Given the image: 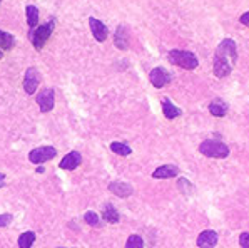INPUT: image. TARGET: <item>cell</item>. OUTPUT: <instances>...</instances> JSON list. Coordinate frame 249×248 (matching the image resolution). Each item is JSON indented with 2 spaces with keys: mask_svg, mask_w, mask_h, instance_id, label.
I'll use <instances>...</instances> for the list:
<instances>
[{
  "mask_svg": "<svg viewBox=\"0 0 249 248\" xmlns=\"http://www.w3.org/2000/svg\"><path fill=\"white\" fill-rule=\"evenodd\" d=\"M237 60V47L232 39H224L217 45L216 56H214V76L219 79L229 76L232 71V66Z\"/></svg>",
  "mask_w": 249,
  "mask_h": 248,
  "instance_id": "6da1fadb",
  "label": "cell"
},
{
  "mask_svg": "<svg viewBox=\"0 0 249 248\" xmlns=\"http://www.w3.org/2000/svg\"><path fill=\"white\" fill-rule=\"evenodd\" d=\"M169 62L174 66H179L186 71H193L199 66V59L196 54L189 51H182V49H172L169 52Z\"/></svg>",
  "mask_w": 249,
  "mask_h": 248,
  "instance_id": "7a4b0ae2",
  "label": "cell"
},
{
  "mask_svg": "<svg viewBox=\"0 0 249 248\" xmlns=\"http://www.w3.org/2000/svg\"><path fill=\"white\" fill-rule=\"evenodd\" d=\"M201 154L208 156V158H217V159H224L229 156V148L226 146L221 141H214V139H206L201 143L199 146Z\"/></svg>",
  "mask_w": 249,
  "mask_h": 248,
  "instance_id": "3957f363",
  "label": "cell"
},
{
  "mask_svg": "<svg viewBox=\"0 0 249 248\" xmlns=\"http://www.w3.org/2000/svg\"><path fill=\"white\" fill-rule=\"evenodd\" d=\"M53 27H55V22L49 20V22H45L44 25H39V27L30 30V40H32V45L36 51H42L45 42H47L49 37L52 36Z\"/></svg>",
  "mask_w": 249,
  "mask_h": 248,
  "instance_id": "277c9868",
  "label": "cell"
},
{
  "mask_svg": "<svg viewBox=\"0 0 249 248\" xmlns=\"http://www.w3.org/2000/svg\"><path fill=\"white\" fill-rule=\"evenodd\" d=\"M57 156V150L52 146H42V148H36L29 153V159L36 165H40V163L51 161Z\"/></svg>",
  "mask_w": 249,
  "mask_h": 248,
  "instance_id": "5b68a950",
  "label": "cell"
},
{
  "mask_svg": "<svg viewBox=\"0 0 249 248\" xmlns=\"http://www.w3.org/2000/svg\"><path fill=\"white\" fill-rule=\"evenodd\" d=\"M37 104L42 113H49V111L53 109L55 106V91L52 87H47V89H42L39 94H37Z\"/></svg>",
  "mask_w": 249,
  "mask_h": 248,
  "instance_id": "8992f818",
  "label": "cell"
},
{
  "mask_svg": "<svg viewBox=\"0 0 249 248\" xmlns=\"http://www.w3.org/2000/svg\"><path fill=\"white\" fill-rule=\"evenodd\" d=\"M40 84V74L36 67H29L25 71V77H24V89L27 94H34L37 91Z\"/></svg>",
  "mask_w": 249,
  "mask_h": 248,
  "instance_id": "52a82bcc",
  "label": "cell"
},
{
  "mask_svg": "<svg viewBox=\"0 0 249 248\" xmlns=\"http://www.w3.org/2000/svg\"><path fill=\"white\" fill-rule=\"evenodd\" d=\"M149 79H151L152 86H154L156 89H160V87H164L166 84L171 82V74L166 69H162V67H156V69L151 71Z\"/></svg>",
  "mask_w": 249,
  "mask_h": 248,
  "instance_id": "ba28073f",
  "label": "cell"
},
{
  "mask_svg": "<svg viewBox=\"0 0 249 248\" xmlns=\"http://www.w3.org/2000/svg\"><path fill=\"white\" fill-rule=\"evenodd\" d=\"M89 25L92 30V36H94V39L97 42H104L109 37V29L95 17H89Z\"/></svg>",
  "mask_w": 249,
  "mask_h": 248,
  "instance_id": "9c48e42d",
  "label": "cell"
},
{
  "mask_svg": "<svg viewBox=\"0 0 249 248\" xmlns=\"http://www.w3.org/2000/svg\"><path fill=\"white\" fill-rule=\"evenodd\" d=\"M80 163H82V156H80V153L79 151H71V153H67V154L64 156V159L60 161L59 168H60V170L72 171V170H75L77 166H80Z\"/></svg>",
  "mask_w": 249,
  "mask_h": 248,
  "instance_id": "30bf717a",
  "label": "cell"
},
{
  "mask_svg": "<svg viewBox=\"0 0 249 248\" xmlns=\"http://www.w3.org/2000/svg\"><path fill=\"white\" fill-rule=\"evenodd\" d=\"M219 242V236L214 230H206L197 236V247L199 248H214Z\"/></svg>",
  "mask_w": 249,
  "mask_h": 248,
  "instance_id": "8fae6325",
  "label": "cell"
},
{
  "mask_svg": "<svg viewBox=\"0 0 249 248\" xmlns=\"http://www.w3.org/2000/svg\"><path fill=\"white\" fill-rule=\"evenodd\" d=\"M109 191H112L116 196L119 198H127L132 194V186L129 183H124V181H114L109 185Z\"/></svg>",
  "mask_w": 249,
  "mask_h": 248,
  "instance_id": "7c38bea8",
  "label": "cell"
},
{
  "mask_svg": "<svg viewBox=\"0 0 249 248\" xmlns=\"http://www.w3.org/2000/svg\"><path fill=\"white\" fill-rule=\"evenodd\" d=\"M179 174V168L176 165H162L152 173V178L156 179H167V178H174Z\"/></svg>",
  "mask_w": 249,
  "mask_h": 248,
  "instance_id": "4fadbf2b",
  "label": "cell"
},
{
  "mask_svg": "<svg viewBox=\"0 0 249 248\" xmlns=\"http://www.w3.org/2000/svg\"><path fill=\"white\" fill-rule=\"evenodd\" d=\"M114 44H116L117 49L121 51H125L129 47V32L124 25H119L116 30V36H114Z\"/></svg>",
  "mask_w": 249,
  "mask_h": 248,
  "instance_id": "5bb4252c",
  "label": "cell"
},
{
  "mask_svg": "<svg viewBox=\"0 0 249 248\" xmlns=\"http://www.w3.org/2000/svg\"><path fill=\"white\" fill-rule=\"evenodd\" d=\"M162 111H164V116H166L167 119H176V117H179L182 114V111L179 108H176L169 99H164L162 101Z\"/></svg>",
  "mask_w": 249,
  "mask_h": 248,
  "instance_id": "9a60e30c",
  "label": "cell"
},
{
  "mask_svg": "<svg viewBox=\"0 0 249 248\" xmlns=\"http://www.w3.org/2000/svg\"><path fill=\"white\" fill-rule=\"evenodd\" d=\"M25 15H27V24H29V27L36 29L37 24H39V9H37L36 5H27Z\"/></svg>",
  "mask_w": 249,
  "mask_h": 248,
  "instance_id": "2e32d148",
  "label": "cell"
},
{
  "mask_svg": "<svg viewBox=\"0 0 249 248\" xmlns=\"http://www.w3.org/2000/svg\"><path fill=\"white\" fill-rule=\"evenodd\" d=\"M102 218H104L107 223H117L119 211L116 210V207H112L110 203L104 205V210H102Z\"/></svg>",
  "mask_w": 249,
  "mask_h": 248,
  "instance_id": "e0dca14e",
  "label": "cell"
},
{
  "mask_svg": "<svg viewBox=\"0 0 249 248\" xmlns=\"http://www.w3.org/2000/svg\"><path fill=\"white\" fill-rule=\"evenodd\" d=\"M209 113L216 117H224L226 113H228V106L223 101H213L209 104Z\"/></svg>",
  "mask_w": 249,
  "mask_h": 248,
  "instance_id": "ac0fdd59",
  "label": "cell"
},
{
  "mask_svg": "<svg viewBox=\"0 0 249 248\" xmlns=\"http://www.w3.org/2000/svg\"><path fill=\"white\" fill-rule=\"evenodd\" d=\"M14 45H15V39L12 34L0 30V49H2V51H10Z\"/></svg>",
  "mask_w": 249,
  "mask_h": 248,
  "instance_id": "d6986e66",
  "label": "cell"
},
{
  "mask_svg": "<svg viewBox=\"0 0 249 248\" xmlns=\"http://www.w3.org/2000/svg\"><path fill=\"white\" fill-rule=\"evenodd\" d=\"M36 242V233L34 231H25L18 236V248H30Z\"/></svg>",
  "mask_w": 249,
  "mask_h": 248,
  "instance_id": "ffe728a7",
  "label": "cell"
},
{
  "mask_svg": "<svg viewBox=\"0 0 249 248\" xmlns=\"http://www.w3.org/2000/svg\"><path fill=\"white\" fill-rule=\"evenodd\" d=\"M110 151L116 153V154H119V156H129L132 153V150H131V146H129V144L119 143V141H116V143L110 144Z\"/></svg>",
  "mask_w": 249,
  "mask_h": 248,
  "instance_id": "44dd1931",
  "label": "cell"
},
{
  "mask_svg": "<svg viewBox=\"0 0 249 248\" xmlns=\"http://www.w3.org/2000/svg\"><path fill=\"white\" fill-rule=\"evenodd\" d=\"M125 248H144V240L139 235H131L125 242Z\"/></svg>",
  "mask_w": 249,
  "mask_h": 248,
  "instance_id": "7402d4cb",
  "label": "cell"
},
{
  "mask_svg": "<svg viewBox=\"0 0 249 248\" xmlns=\"http://www.w3.org/2000/svg\"><path fill=\"white\" fill-rule=\"evenodd\" d=\"M84 220H86L87 225H90V227H101V218H99L97 213L94 211H87L86 215H84Z\"/></svg>",
  "mask_w": 249,
  "mask_h": 248,
  "instance_id": "603a6c76",
  "label": "cell"
},
{
  "mask_svg": "<svg viewBox=\"0 0 249 248\" xmlns=\"http://www.w3.org/2000/svg\"><path fill=\"white\" fill-rule=\"evenodd\" d=\"M239 245H241V248H249V231H244V233H241Z\"/></svg>",
  "mask_w": 249,
  "mask_h": 248,
  "instance_id": "cb8c5ba5",
  "label": "cell"
},
{
  "mask_svg": "<svg viewBox=\"0 0 249 248\" xmlns=\"http://www.w3.org/2000/svg\"><path fill=\"white\" fill-rule=\"evenodd\" d=\"M10 221H12V215H0V227H7V225H10Z\"/></svg>",
  "mask_w": 249,
  "mask_h": 248,
  "instance_id": "d4e9b609",
  "label": "cell"
},
{
  "mask_svg": "<svg viewBox=\"0 0 249 248\" xmlns=\"http://www.w3.org/2000/svg\"><path fill=\"white\" fill-rule=\"evenodd\" d=\"M239 22L243 25H246V27H249V12H244L243 15L239 17Z\"/></svg>",
  "mask_w": 249,
  "mask_h": 248,
  "instance_id": "484cf974",
  "label": "cell"
},
{
  "mask_svg": "<svg viewBox=\"0 0 249 248\" xmlns=\"http://www.w3.org/2000/svg\"><path fill=\"white\" fill-rule=\"evenodd\" d=\"M2 186H5V174L0 173V188H2Z\"/></svg>",
  "mask_w": 249,
  "mask_h": 248,
  "instance_id": "4316f807",
  "label": "cell"
},
{
  "mask_svg": "<svg viewBox=\"0 0 249 248\" xmlns=\"http://www.w3.org/2000/svg\"><path fill=\"white\" fill-rule=\"evenodd\" d=\"M2 57H3V51L0 49V59H2Z\"/></svg>",
  "mask_w": 249,
  "mask_h": 248,
  "instance_id": "83f0119b",
  "label": "cell"
},
{
  "mask_svg": "<svg viewBox=\"0 0 249 248\" xmlns=\"http://www.w3.org/2000/svg\"><path fill=\"white\" fill-rule=\"evenodd\" d=\"M0 3H2V0H0Z\"/></svg>",
  "mask_w": 249,
  "mask_h": 248,
  "instance_id": "f1b7e54d",
  "label": "cell"
},
{
  "mask_svg": "<svg viewBox=\"0 0 249 248\" xmlns=\"http://www.w3.org/2000/svg\"><path fill=\"white\" fill-rule=\"evenodd\" d=\"M60 248H64V247H60Z\"/></svg>",
  "mask_w": 249,
  "mask_h": 248,
  "instance_id": "f546056e",
  "label": "cell"
}]
</instances>
